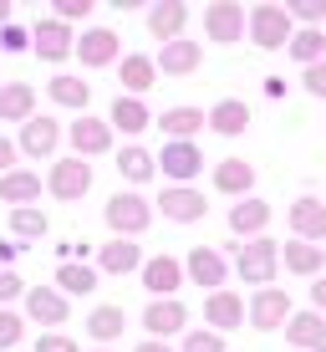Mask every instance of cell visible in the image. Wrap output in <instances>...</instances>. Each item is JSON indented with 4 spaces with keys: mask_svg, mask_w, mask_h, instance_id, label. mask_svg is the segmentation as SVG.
<instances>
[{
    "mask_svg": "<svg viewBox=\"0 0 326 352\" xmlns=\"http://www.w3.org/2000/svg\"><path fill=\"white\" fill-rule=\"evenodd\" d=\"M245 26H250V41L260 46V52H275V46H286L291 41V16H286V6H275V0H260L255 10L245 16Z\"/></svg>",
    "mask_w": 326,
    "mask_h": 352,
    "instance_id": "1",
    "label": "cell"
},
{
    "mask_svg": "<svg viewBox=\"0 0 326 352\" xmlns=\"http://www.w3.org/2000/svg\"><path fill=\"white\" fill-rule=\"evenodd\" d=\"M102 214H107V230H113L117 240H132V235H143V230L153 225V204L143 199V194H113Z\"/></svg>",
    "mask_w": 326,
    "mask_h": 352,
    "instance_id": "2",
    "label": "cell"
},
{
    "mask_svg": "<svg viewBox=\"0 0 326 352\" xmlns=\"http://www.w3.org/2000/svg\"><path fill=\"white\" fill-rule=\"evenodd\" d=\"M275 265H281V245H275L270 235H255L250 245H240V256H235L240 281H250V286H270Z\"/></svg>",
    "mask_w": 326,
    "mask_h": 352,
    "instance_id": "3",
    "label": "cell"
},
{
    "mask_svg": "<svg viewBox=\"0 0 326 352\" xmlns=\"http://www.w3.org/2000/svg\"><path fill=\"white\" fill-rule=\"evenodd\" d=\"M204 36L209 41H240L245 36V6L240 0H214L204 10Z\"/></svg>",
    "mask_w": 326,
    "mask_h": 352,
    "instance_id": "4",
    "label": "cell"
},
{
    "mask_svg": "<svg viewBox=\"0 0 326 352\" xmlns=\"http://www.w3.org/2000/svg\"><path fill=\"white\" fill-rule=\"evenodd\" d=\"M46 189H51L56 199H82V194L92 189V164H82V159L51 164V179H46Z\"/></svg>",
    "mask_w": 326,
    "mask_h": 352,
    "instance_id": "5",
    "label": "cell"
},
{
    "mask_svg": "<svg viewBox=\"0 0 326 352\" xmlns=\"http://www.w3.org/2000/svg\"><path fill=\"white\" fill-rule=\"evenodd\" d=\"M286 317H291V296H286L281 286H260L255 296H250V322H255L260 332L286 327Z\"/></svg>",
    "mask_w": 326,
    "mask_h": 352,
    "instance_id": "6",
    "label": "cell"
},
{
    "mask_svg": "<svg viewBox=\"0 0 326 352\" xmlns=\"http://www.w3.org/2000/svg\"><path fill=\"white\" fill-rule=\"evenodd\" d=\"M138 271H143V286L153 291V301H168L178 286H184V265L174 256H153V261H143Z\"/></svg>",
    "mask_w": 326,
    "mask_h": 352,
    "instance_id": "7",
    "label": "cell"
},
{
    "mask_svg": "<svg viewBox=\"0 0 326 352\" xmlns=\"http://www.w3.org/2000/svg\"><path fill=\"white\" fill-rule=\"evenodd\" d=\"M31 46H36V56H46V62H67L71 46H77V36H71V26H62V21H36Z\"/></svg>",
    "mask_w": 326,
    "mask_h": 352,
    "instance_id": "8",
    "label": "cell"
},
{
    "mask_svg": "<svg viewBox=\"0 0 326 352\" xmlns=\"http://www.w3.org/2000/svg\"><path fill=\"white\" fill-rule=\"evenodd\" d=\"M184 322H189V311H184V301H178V296H168V301H148V311H143V327H148L153 342H163V337L184 332Z\"/></svg>",
    "mask_w": 326,
    "mask_h": 352,
    "instance_id": "9",
    "label": "cell"
},
{
    "mask_svg": "<svg viewBox=\"0 0 326 352\" xmlns=\"http://www.w3.org/2000/svg\"><path fill=\"white\" fill-rule=\"evenodd\" d=\"M286 342H296L301 352H326V317L321 311H291L286 317Z\"/></svg>",
    "mask_w": 326,
    "mask_h": 352,
    "instance_id": "10",
    "label": "cell"
},
{
    "mask_svg": "<svg viewBox=\"0 0 326 352\" xmlns=\"http://www.w3.org/2000/svg\"><path fill=\"white\" fill-rule=\"evenodd\" d=\"M71 148H77V159L107 153V148H113V128H107V118H87V113H82L77 123H71Z\"/></svg>",
    "mask_w": 326,
    "mask_h": 352,
    "instance_id": "11",
    "label": "cell"
},
{
    "mask_svg": "<svg viewBox=\"0 0 326 352\" xmlns=\"http://www.w3.org/2000/svg\"><path fill=\"white\" fill-rule=\"evenodd\" d=\"M71 56H82V67H113L117 62V36L107 26H92V31H82L77 46H71Z\"/></svg>",
    "mask_w": 326,
    "mask_h": 352,
    "instance_id": "12",
    "label": "cell"
},
{
    "mask_svg": "<svg viewBox=\"0 0 326 352\" xmlns=\"http://www.w3.org/2000/svg\"><path fill=\"white\" fill-rule=\"evenodd\" d=\"M178 265H184V276H194L199 286H214V291H224V271H229V265H224V256H220V250H209V245H194V250H189V261H178Z\"/></svg>",
    "mask_w": 326,
    "mask_h": 352,
    "instance_id": "13",
    "label": "cell"
},
{
    "mask_svg": "<svg viewBox=\"0 0 326 352\" xmlns=\"http://www.w3.org/2000/svg\"><path fill=\"white\" fill-rule=\"evenodd\" d=\"M199 62H204L199 41H184V36H178V41H168L163 52H159V62H153V72H163V77H189V72H194Z\"/></svg>",
    "mask_w": 326,
    "mask_h": 352,
    "instance_id": "14",
    "label": "cell"
},
{
    "mask_svg": "<svg viewBox=\"0 0 326 352\" xmlns=\"http://www.w3.org/2000/svg\"><path fill=\"white\" fill-rule=\"evenodd\" d=\"M153 164H163V174L184 184V179H194L199 168H204V153L194 148V143H163V153H159Z\"/></svg>",
    "mask_w": 326,
    "mask_h": 352,
    "instance_id": "15",
    "label": "cell"
},
{
    "mask_svg": "<svg viewBox=\"0 0 326 352\" xmlns=\"http://www.w3.org/2000/svg\"><path fill=\"white\" fill-rule=\"evenodd\" d=\"M184 21H189V6H184V0H159V6L148 10V31L159 36L163 46L184 36Z\"/></svg>",
    "mask_w": 326,
    "mask_h": 352,
    "instance_id": "16",
    "label": "cell"
},
{
    "mask_svg": "<svg viewBox=\"0 0 326 352\" xmlns=\"http://www.w3.org/2000/svg\"><path fill=\"white\" fill-rule=\"evenodd\" d=\"M291 230H296V240H306V245L311 240H326V204L311 199V194L296 199L291 204Z\"/></svg>",
    "mask_w": 326,
    "mask_h": 352,
    "instance_id": "17",
    "label": "cell"
},
{
    "mask_svg": "<svg viewBox=\"0 0 326 352\" xmlns=\"http://www.w3.org/2000/svg\"><path fill=\"white\" fill-rule=\"evenodd\" d=\"M26 311H31V322L62 327V322H67V296H62L56 286H31V291H26Z\"/></svg>",
    "mask_w": 326,
    "mask_h": 352,
    "instance_id": "18",
    "label": "cell"
},
{
    "mask_svg": "<svg viewBox=\"0 0 326 352\" xmlns=\"http://www.w3.org/2000/svg\"><path fill=\"white\" fill-rule=\"evenodd\" d=\"M56 143H62V128H56V118H26V123H21V148H26L31 159H46Z\"/></svg>",
    "mask_w": 326,
    "mask_h": 352,
    "instance_id": "19",
    "label": "cell"
},
{
    "mask_svg": "<svg viewBox=\"0 0 326 352\" xmlns=\"http://www.w3.org/2000/svg\"><path fill=\"white\" fill-rule=\"evenodd\" d=\"M138 265H143V245H132V240H107L97 250V271H107V276H128Z\"/></svg>",
    "mask_w": 326,
    "mask_h": 352,
    "instance_id": "20",
    "label": "cell"
},
{
    "mask_svg": "<svg viewBox=\"0 0 326 352\" xmlns=\"http://www.w3.org/2000/svg\"><path fill=\"white\" fill-rule=\"evenodd\" d=\"M159 204H163L168 220H178V225H194V220H204V210H209L199 189H163Z\"/></svg>",
    "mask_w": 326,
    "mask_h": 352,
    "instance_id": "21",
    "label": "cell"
},
{
    "mask_svg": "<svg viewBox=\"0 0 326 352\" xmlns=\"http://www.w3.org/2000/svg\"><path fill=\"white\" fill-rule=\"evenodd\" d=\"M204 322L220 327V332H229V327L245 322V301H240L235 291H209V301H204Z\"/></svg>",
    "mask_w": 326,
    "mask_h": 352,
    "instance_id": "22",
    "label": "cell"
},
{
    "mask_svg": "<svg viewBox=\"0 0 326 352\" xmlns=\"http://www.w3.org/2000/svg\"><path fill=\"white\" fill-rule=\"evenodd\" d=\"M214 133H224V138H235V133H245V123H250V107L240 102V97H224V102H214L209 107V118H204Z\"/></svg>",
    "mask_w": 326,
    "mask_h": 352,
    "instance_id": "23",
    "label": "cell"
},
{
    "mask_svg": "<svg viewBox=\"0 0 326 352\" xmlns=\"http://www.w3.org/2000/svg\"><path fill=\"white\" fill-rule=\"evenodd\" d=\"M265 225H270V204H265V199H240L235 210H229V230H235V235L255 240Z\"/></svg>",
    "mask_w": 326,
    "mask_h": 352,
    "instance_id": "24",
    "label": "cell"
},
{
    "mask_svg": "<svg viewBox=\"0 0 326 352\" xmlns=\"http://www.w3.org/2000/svg\"><path fill=\"white\" fill-rule=\"evenodd\" d=\"M153 123H159L174 143H189V138H194V133L204 128V113H199V107H168V113H163V118H153Z\"/></svg>",
    "mask_w": 326,
    "mask_h": 352,
    "instance_id": "25",
    "label": "cell"
},
{
    "mask_svg": "<svg viewBox=\"0 0 326 352\" xmlns=\"http://www.w3.org/2000/svg\"><path fill=\"white\" fill-rule=\"evenodd\" d=\"M153 123V113L143 107V97H117L113 113H107V128H123V133H143Z\"/></svg>",
    "mask_w": 326,
    "mask_h": 352,
    "instance_id": "26",
    "label": "cell"
},
{
    "mask_svg": "<svg viewBox=\"0 0 326 352\" xmlns=\"http://www.w3.org/2000/svg\"><path fill=\"white\" fill-rule=\"evenodd\" d=\"M286 52H291V56H296L301 67H316L321 56H326V31L296 26V31H291V41H286Z\"/></svg>",
    "mask_w": 326,
    "mask_h": 352,
    "instance_id": "27",
    "label": "cell"
},
{
    "mask_svg": "<svg viewBox=\"0 0 326 352\" xmlns=\"http://www.w3.org/2000/svg\"><path fill=\"white\" fill-rule=\"evenodd\" d=\"M250 184H255V168H250L245 159H224L220 168H214V189L220 194H250Z\"/></svg>",
    "mask_w": 326,
    "mask_h": 352,
    "instance_id": "28",
    "label": "cell"
},
{
    "mask_svg": "<svg viewBox=\"0 0 326 352\" xmlns=\"http://www.w3.org/2000/svg\"><path fill=\"white\" fill-rule=\"evenodd\" d=\"M281 261H286V271H296V276H316L326 265V250L321 245H306V240H291V245L281 250Z\"/></svg>",
    "mask_w": 326,
    "mask_h": 352,
    "instance_id": "29",
    "label": "cell"
},
{
    "mask_svg": "<svg viewBox=\"0 0 326 352\" xmlns=\"http://www.w3.org/2000/svg\"><path fill=\"white\" fill-rule=\"evenodd\" d=\"M36 107V92L26 87V82H10V87H0V118L5 123H26Z\"/></svg>",
    "mask_w": 326,
    "mask_h": 352,
    "instance_id": "30",
    "label": "cell"
},
{
    "mask_svg": "<svg viewBox=\"0 0 326 352\" xmlns=\"http://www.w3.org/2000/svg\"><path fill=\"white\" fill-rule=\"evenodd\" d=\"M36 194H41V179L26 174V168H10V174L0 179V199H5V204H16V210H21V204H31Z\"/></svg>",
    "mask_w": 326,
    "mask_h": 352,
    "instance_id": "31",
    "label": "cell"
},
{
    "mask_svg": "<svg viewBox=\"0 0 326 352\" xmlns=\"http://www.w3.org/2000/svg\"><path fill=\"white\" fill-rule=\"evenodd\" d=\"M46 92H51L56 107H82V113H87V102H92V87L82 77H51V82H46Z\"/></svg>",
    "mask_w": 326,
    "mask_h": 352,
    "instance_id": "32",
    "label": "cell"
},
{
    "mask_svg": "<svg viewBox=\"0 0 326 352\" xmlns=\"http://www.w3.org/2000/svg\"><path fill=\"white\" fill-rule=\"evenodd\" d=\"M123 327H128L123 307H97V311L87 317V337H92V342H117V337H123Z\"/></svg>",
    "mask_w": 326,
    "mask_h": 352,
    "instance_id": "33",
    "label": "cell"
},
{
    "mask_svg": "<svg viewBox=\"0 0 326 352\" xmlns=\"http://www.w3.org/2000/svg\"><path fill=\"white\" fill-rule=\"evenodd\" d=\"M153 56H123V87H128V97H143L153 87Z\"/></svg>",
    "mask_w": 326,
    "mask_h": 352,
    "instance_id": "34",
    "label": "cell"
},
{
    "mask_svg": "<svg viewBox=\"0 0 326 352\" xmlns=\"http://www.w3.org/2000/svg\"><path fill=\"white\" fill-rule=\"evenodd\" d=\"M56 286H62V291H71V296H87V291H97V271H92V265L67 261L62 271H56Z\"/></svg>",
    "mask_w": 326,
    "mask_h": 352,
    "instance_id": "35",
    "label": "cell"
},
{
    "mask_svg": "<svg viewBox=\"0 0 326 352\" xmlns=\"http://www.w3.org/2000/svg\"><path fill=\"white\" fill-rule=\"evenodd\" d=\"M117 174L132 179V184H148V179H153V153L138 148V143H132V148H123V159H117Z\"/></svg>",
    "mask_w": 326,
    "mask_h": 352,
    "instance_id": "36",
    "label": "cell"
},
{
    "mask_svg": "<svg viewBox=\"0 0 326 352\" xmlns=\"http://www.w3.org/2000/svg\"><path fill=\"white\" fill-rule=\"evenodd\" d=\"M10 230L26 235V240H36V235H46V214L36 210V204H21V210H10Z\"/></svg>",
    "mask_w": 326,
    "mask_h": 352,
    "instance_id": "37",
    "label": "cell"
},
{
    "mask_svg": "<svg viewBox=\"0 0 326 352\" xmlns=\"http://www.w3.org/2000/svg\"><path fill=\"white\" fill-rule=\"evenodd\" d=\"M286 16H291V26L301 21V26L321 31V21H326V0H291V6H286Z\"/></svg>",
    "mask_w": 326,
    "mask_h": 352,
    "instance_id": "38",
    "label": "cell"
},
{
    "mask_svg": "<svg viewBox=\"0 0 326 352\" xmlns=\"http://www.w3.org/2000/svg\"><path fill=\"white\" fill-rule=\"evenodd\" d=\"M21 332H26V327H21V317L0 307V352H10V347H16V342H21Z\"/></svg>",
    "mask_w": 326,
    "mask_h": 352,
    "instance_id": "39",
    "label": "cell"
},
{
    "mask_svg": "<svg viewBox=\"0 0 326 352\" xmlns=\"http://www.w3.org/2000/svg\"><path fill=\"white\" fill-rule=\"evenodd\" d=\"M92 16V0H56V16L51 21H62V26H67V21H87Z\"/></svg>",
    "mask_w": 326,
    "mask_h": 352,
    "instance_id": "40",
    "label": "cell"
},
{
    "mask_svg": "<svg viewBox=\"0 0 326 352\" xmlns=\"http://www.w3.org/2000/svg\"><path fill=\"white\" fill-rule=\"evenodd\" d=\"M184 352H224V337L220 332H189L184 337Z\"/></svg>",
    "mask_w": 326,
    "mask_h": 352,
    "instance_id": "41",
    "label": "cell"
},
{
    "mask_svg": "<svg viewBox=\"0 0 326 352\" xmlns=\"http://www.w3.org/2000/svg\"><path fill=\"white\" fill-rule=\"evenodd\" d=\"M301 82H306L311 97H321V102H326V56H321L316 67H306V77H301Z\"/></svg>",
    "mask_w": 326,
    "mask_h": 352,
    "instance_id": "42",
    "label": "cell"
},
{
    "mask_svg": "<svg viewBox=\"0 0 326 352\" xmlns=\"http://www.w3.org/2000/svg\"><path fill=\"white\" fill-rule=\"evenodd\" d=\"M36 352H77V342H71L67 332H46L41 342H36Z\"/></svg>",
    "mask_w": 326,
    "mask_h": 352,
    "instance_id": "43",
    "label": "cell"
},
{
    "mask_svg": "<svg viewBox=\"0 0 326 352\" xmlns=\"http://www.w3.org/2000/svg\"><path fill=\"white\" fill-rule=\"evenodd\" d=\"M21 291H26V281H21L16 271H0V307H5V301H16Z\"/></svg>",
    "mask_w": 326,
    "mask_h": 352,
    "instance_id": "44",
    "label": "cell"
},
{
    "mask_svg": "<svg viewBox=\"0 0 326 352\" xmlns=\"http://www.w3.org/2000/svg\"><path fill=\"white\" fill-rule=\"evenodd\" d=\"M0 46H5V52H26V46H31V36L21 31V26H0Z\"/></svg>",
    "mask_w": 326,
    "mask_h": 352,
    "instance_id": "45",
    "label": "cell"
},
{
    "mask_svg": "<svg viewBox=\"0 0 326 352\" xmlns=\"http://www.w3.org/2000/svg\"><path fill=\"white\" fill-rule=\"evenodd\" d=\"M10 168H16V143H10V138H0V179H5Z\"/></svg>",
    "mask_w": 326,
    "mask_h": 352,
    "instance_id": "46",
    "label": "cell"
},
{
    "mask_svg": "<svg viewBox=\"0 0 326 352\" xmlns=\"http://www.w3.org/2000/svg\"><path fill=\"white\" fill-rule=\"evenodd\" d=\"M311 311H321V317H326V276L311 286Z\"/></svg>",
    "mask_w": 326,
    "mask_h": 352,
    "instance_id": "47",
    "label": "cell"
},
{
    "mask_svg": "<svg viewBox=\"0 0 326 352\" xmlns=\"http://www.w3.org/2000/svg\"><path fill=\"white\" fill-rule=\"evenodd\" d=\"M132 352H168V342H153V337H148V342H138Z\"/></svg>",
    "mask_w": 326,
    "mask_h": 352,
    "instance_id": "48",
    "label": "cell"
},
{
    "mask_svg": "<svg viewBox=\"0 0 326 352\" xmlns=\"http://www.w3.org/2000/svg\"><path fill=\"white\" fill-rule=\"evenodd\" d=\"M0 26H10V0H0Z\"/></svg>",
    "mask_w": 326,
    "mask_h": 352,
    "instance_id": "49",
    "label": "cell"
},
{
    "mask_svg": "<svg viewBox=\"0 0 326 352\" xmlns=\"http://www.w3.org/2000/svg\"><path fill=\"white\" fill-rule=\"evenodd\" d=\"M10 256H16V245H0V265H5Z\"/></svg>",
    "mask_w": 326,
    "mask_h": 352,
    "instance_id": "50",
    "label": "cell"
},
{
    "mask_svg": "<svg viewBox=\"0 0 326 352\" xmlns=\"http://www.w3.org/2000/svg\"><path fill=\"white\" fill-rule=\"evenodd\" d=\"M102 352H107V347H102Z\"/></svg>",
    "mask_w": 326,
    "mask_h": 352,
    "instance_id": "51",
    "label": "cell"
}]
</instances>
